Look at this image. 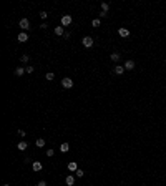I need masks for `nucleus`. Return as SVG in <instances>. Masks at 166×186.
I'll return each mask as SVG.
<instances>
[{"mask_svg": "<svg viewBox=\"0 0 166 186\" xmlns=\"http://www.w3.org/2000/svg\"><path fill=\"white\" fill-rule=\"evenodd\" d=\"M123 66H125V70H133V68H135V62H133V60H126Z\"/></svg>", "mask_w": 166, "mask_h": 186, "instance_id": "nucleus-6", "label": "nucleus"}, {"mask_svg": "<svg viewBox=\"0 0 166 186\" xmlns=\"http://www.w3.org/2000/svg\"><path fill=\"white\" fill-rule=\"evenodd\" d=\"M25 72H27V66H18V68L15 70V75H17V76H22Z\"/></svg>", "mask_w": 166, "mask_h": 186, "instance_id": "nucleus-9", "label": "nucleus"}, {"mask_svg": "<svg viewBox=\"0 0 166 186\" xmlns=\"http://www.w3.org/2000/svg\"><path fill=\"white\" fill-rule=\"evenodd\" d=\"M66 168H68L70 171H76L78 170V164H76V161H70V163L66 164Z\"/></svg>", "mask_w": 166, "mask_h": 186, "instance_id": "nucleus-7", "label": "nucleus"}, {"mask_svg": "<svg viewBox=\"0 0 166 186\" xmlns=\"http://www.w3.org/2000/svg\"><path fill=\"white\" fill-rule=\"evenodd\" d=\"M53 155H55V151H53L52 148H50V150H47V156H48V158H52Z\"/></svg>", "mask_w": 166, "mask_h": 186, "instance_id": "nucleus-23", "label": "nucleus"}, {"mask_svg": "<svg viewBox=\"0 0 166 186\" xmlns=\"http://www.w3.org/2000/svg\"><path fill=\"white\" fill-rule=\"evenodd\" d=\"M17 133H18V135H20V136H22V138H25V135H27V133H25V131H23V130H18V131H17Z\"/></svg>", "mask_w": 166, "mask_h": 186, "instance_id": "nucleus-24", "label": "nucleus"}, {"mask_svg": "<svg viewBox=\"0 0 166 186\" xmlns=\"http://www.w3.org/2000/svg\"><path fill=\"white\" fill-rule=\"evenodd\" d=\"M123 72H125V66H120V65L115 66V73L116 75H123Z\"/></svg>", "mask_w": 166, "mask_h": 186, "instance_id": "nucleus-15", "label": "nucleus"}, {"mask_svg": "<svg viewBox=\"0 0 166 186\" xmlns=\"http://www.w3.org/2000/svg\"><path fill=\"white\" fill-rule=\"evenodd\" d=\"M68 150H70V145H68V143H62V145H60V151H62V153H66Z\"/></svg>", "mask_w": 166, "mask_h": 186, "instance_id": "nucleus-13", "label": "nucleus"}, {"mask_svg": "<svg viewBox=\"0 0 166 186\" xmlns=\"http://www.w3.org/2000/svg\"><path fill=\"white\" fill-rule=\"evenodd\" d=\"M164 75H166V72H164Z\"/></svg>", "mask_w": 166, "mask_h": 186, "instance_id": "nucleus-29", "label": "nucleus"}, {"mask_svg": "<svg viewBox=\"0 0 166 186\" xmlns=\"http://www.w3.org/2000/svg\"><path fill=\"white\" fill-rule=\"evenodd\" d=\"M65 183H66V186H73V184H75V176H72V174H70V176H66Z\"/></svg>", "mask_w": 166, "mask_h": 186, "instance_id": "nucleus-10", "label": "nucleus"}, {"mask_svg": "<svg viewBox=\"0 0 166 186\" xmlns=\"http://www.w3.org/2000/svg\"><path fill=\"white\" fill-rule=\"evenodd\" d=\"M72 20H73L72 15H63V17H62V25H63V27H68L70 23H72Z\"/></svg>", "mask_w": 166, "mask_h": 186, "instance_id": "nucleus-5", "label": "nucleus"}, {"mask_svg": "<svg viewBox=\"0 0 166 186\" xmlns=\"http://www.w3.org/2000/svg\"><path fill=\"white\" fill-rule=\"evenodd\" d=\"M118 33H120V37L126 38V37L130 35V30H128V28H120V30H118Z\"/></svg>", "mask_w": 166, "mask_h": 186, "instance_id": "nucleus-11", "label": "nucleus"}, {"mask_svg": "<svg viewBox=\"0 0 166 186\" xmlns=\"http://www.w3.org/2000/svg\"><path fill=\"white\" fill-rule=\"evenodd\" d=\"M18 25L22 27V30H23V32L30 28V22H28V18H22V20H20V22H18Z\"/></svg>", "mask_w": 166, "mask_h": 186, "instance_id": "nucleus-3", "label": "nucleus"}, {"mask_svg": "<svg viewBox=\"0 0 166 186\" xmlns=\"http://www.w3.org/2000/svg\"><path fill=\"white\" fill-rule=\"evenodd\" d=\"M82 43H83V47H86V48H90V47H93V38L91 37H83V40H82Z\"/></svg>", "mask_w": 166, "mask_h": 186, "instance_id": "nucleus-1", "label": "nucleus"}, {"mask_svg": "<svg viewBox=\"0 0 166 186\" xmlns=\"http://www.w3.org/2000/svg\"><path fill=\"white\" fill-rule=\"evenodd\" d=\"M32 168H33V171H42V163L40 161H33V163H32Z\"/></svg>", "mask_w": 166, "mask_h": 186, "instance_id": "nucleus-8", "label": "nucleus"}, {"mask_svg": "<svg viewBox=\"0 0 166 186\" xmlns=\"http://www.w3.org/2000/svg\"><path fill=\"white\" fill-rule=\"evenodd\" d=\"M100 23H101V22H100V18H95L93 22H91V27H95V28H98V27H100Z\"/></svg>", "mask_w": 166, "mask_h": 186, "instance_id": "nucleus-20", "label": "nucleus"}, {"mask_svg": "<svg viewBox=\"0 0 166 186\" xmlns=\"http://www.w3.org/2000/svg\"><path fill=\"white\" fill-rule=\"evenodd\" d=\"M108 8H110V3H106V2H103V3H101V12H105V13H106V12H108Z\"/></svg>", "mask_w": 166, "mask_h": 186, "instance_id": "nucleus-17", "label": "nucleus"}, {"mask_svg": "<svg viewBox=\"0 0 166 186\" xmlns=\"http://www.w3.org/2000/svg\"><path fill=\"white\" fill-rule=\"evenodd\" d=\"M33 70H35L33 66H27V73H33Z\"/></svg>", "mask_w": 166, "mask_h": 186, "instance_id": "nucleus-26", "label": "nucleus"}, {"mask_svg": "<svg viewBox=\"0 0 166 186\" xmlns=\"http://www.w3.org/2000/svg\"><path fill=\"white\" fill-rule=\"evenodd\" d=\"M45 146V140L43 138H38L37 140V148H43Z\"/></svg>", "mask_w": 166, "mask_h": 186, "instance_id": "nucleus-16", "label": "nucleus"}, {"mask_svg": "<svg viewBox=\"0 0 166 186\" xmlns=\"http://www.w3.org/2000/svg\"><path fill=\"white\" fill-rule=\"evenodd\" d=\"M45 78H47V80H50V82H52V80L55 78V75H53V73H52V72H48L47 75H45Z\"/></svg>", "mask_w": 166, "mask_h": 186, "instance_id": "nucleus-22", "label": "nucleus"}, {"mask_svg": "<svg viewBox=\"0 0 166 186\" xmlns=\"http://www.w3.org/2000/svg\"><path fill=\"white\" fill-rule=\"evenodd\" d=\"M110 58H111L113 62H118V60H120V53H116V52H115V53L110 55Z\"/></svg>", "mask_w": 166, "mask_h": 186, "instance_id": "nucleus-18", "label": "nucleus"}, {"mask_svg": "<svg viewBox=\"0 0 166 186\" xmlns=\"http://www.w3.org/2000/svg\"><path fill=\"white\" fill-rule=\"evenodd\" d=\"M75 174H76V178H83V176H85V171H83V170H80V168H78V170L75 171Z\"/></svg>", "mask_w": 166, "mask_h": 186, "instance_id": "nucleus-19", "label": "nucleus"}, {"mask_svg": "<svg viewBox=\"0 0 166 186\" xmlns=\"http://www.w3.org/2000/svg\"><path fill=\"white\" fill-rule=\"evenodd\" d=\"M17 148H18V150H20V151H25V150L28 148V145H27V143H25V141H20V143H18V145H17Z\"/></svg>", "mask_w": 166, "mask_h": 186, "instance_id": "nucleus-14", "label": "nucleus"}, {"mask_svg": "<svg viewBox=\"0 0 166 186\" xmlns=\"http://www.w3.org/2000/svg\"><path fill=\"white\" fill-rule=\"evenodd\" d=\"M40 17H42V18L45 20V18H47V17H48V13H47V12H40Z\"/></svg>", "mask_w": 166, "mask_h": 186, "instance_id": "nucleus-25", "label": "nucleus"}, {"mask_svg": "<svg viewBox=\"0 0 166 186\" xmlns=\"http://www.w3.org/2000/svg\"><path fill=\"white\" fill-rule=\"evenodd\" d=\"M55 35H58V37H62V35H65V32H63V25H60V27H55Z\"/></svg>", "mask_w": 166, "mask_h": 186, "instance_id": "nucleus-12", "label": "nucleus"}, {"mask_svg": "<svg viewBox=\"0 0 166 186\" xmlns=\"http://www.w3.org/2000/svg\"><path fill=\"white\" fill-rule=\"evenodd\" d=\"M37 186H47V183H45V181L42 180V181H38V184H37Z\"/></svg>", "mask_w": 166, "mask_h": 186, "instance_id": "nucleus-27", "label": "nucleus"}, {"mask_svg": "<svg viewBox=\"0 0 166 186\" xmlns=\"http://www.w3.org/2000/svg\"><path fill=\"white\" fill-rule=\"evenodd\" d=\"M17 40H18L20 43H25V42H28V35H27V32H20L18 37H17Z\"/></svg>", "mask_w": 166, "mask_h": 186, "instance_id": "nucleus-4", "label": "nucleus"}, {"mask_svg": "<svg viewBox=\"0 0 166 186\" xmlns=\"http://www.w3.org/2000/svg\"><path fill=\"white\" fill-rule=\"evenodd\" d=\"M2 186H8V184H2Z\"/></svg>", "mask_w": 166, "mask_h": 186, "instance_id": "nucleus-28", "label": "nucleus"}, {"mask_svg": "<svg viewBox=\"0 0 166 186\" xmlns=\"http://www.w3.org/2000/svg\"><path fill=\"white\" fill-rule=\"evenodd\" d=\"M28 60H30L28 55H22V57H20V62H22V63H28Z\"/></svg>", "mask_w": 166, "mask_h": 186, "instance_id": "nucleus-21", "label": "nucleus"}, {"mask_svg": "<svg viewBox=\"0 0 166 186\" xmlns=\"http://www.w3.org/2000/svg\"><path fill=\"white\" fill-rule=\"evenodd\" d=\"M62 86H63V88H72V86H73V80L68 78V76H66V78H63L62 80Z\"/></svg>", "mask_w": 166, "mask_h": 186, "instance_id": "nucleus-2", "label": "nucleus"}, {"mask_svg": "<svg viewBox=\"0 0 166 186\" xmlns=\"http://www.w3.org/2000/svg\"><path fill=\"white\" fill-rule=\"evenodd\" d=\"M164 63H166V60H164Z\"/></svg>", "mask_w": 166, "mask_h": 186, "instance_id": "nucleus-30", "label": "nucleus"}]
</instances>
